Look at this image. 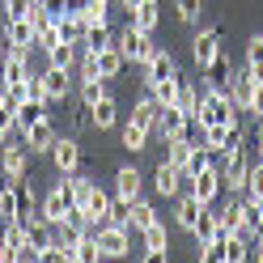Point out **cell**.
<instances>
[{
	"label": "cell",
	"mask_w": 263,
	"mask_h": 263,
	"mask_svg": "<svg viewBox=\"0 0 263 263\" xmlns=\"http://www.w3.org/2000/svg\"><path fill=\"white\" fill-rule=\"evenodd\" d=\"M89 9V0H64V17H81Z\"/></svg>",
	"instance_id": "cell-41"
},
{
	"label": "cell",
	"mask_w": 263,
	"mask_h": 263,
	"mask_svg": "<svg viewBox=\"0 0 263 263\" xmlns=\"http://www.w3.org/2000/svg\"><path fill=\"white\" fill-rule=\"evenodd\" d=\"M5 39H9V47L13 51H34V26H30V17H9V26H5Z\"/></svg>",
	"instance_id": "cell-13"
},
{
	"label": "cell",
	"mask_w": 263,
	"mask_h": 263,
	"mask_svg": "<svg viewBox=\"0 0 263 263\" xmlns=\"http://www.w3.org/2000/svg\"><path fill=\"white\" fill-rule=\"evenodd\" d=\"M39 81H43V98L47 102H64L68 89H72V72L68 68H51V64L39 72Z\"/></svg>",
	"instance_id": "cell-6"
},
{
	"label": "cell",
	"mask_w": 263,
	"mask_h": 263,
	"mask_svg": "<svg viewBox=\"0 0 263 263\" xmlns=\"http://www.w3.org/2000/svg\"><path fill=\"white\" fill-rule=\"evenodd\" d=\"M187 115L178 110V106H161L157 110V127H153V136H161V140H178V136H187Z\"/></svg>",
	"instance_id": "cell-9"
},
{
	"label": "cell",
	"mask_w": 263,
	"mask_h": 263,
	"mask_svg": "<svg viewBox=\"0 0 263 263\" xmlns=\"http://www.w3.org/2000/svg\"><path fill=\"white\" fill-rule=\"evenodd\" d=\"M68 212H72V191H68V178H64V183H55L51 191L43 195L39 217H43V221H51V225H60L64 217H68Z\"/></svg>",
	"instance_id": "cell-4"
},
{
	"label": "cell",
	"mask_w": 263,
	"mask_h": 263,
	"mask_svg": "<svg viewBox=\"0 0 263 263\" xmlns=\"http://www.w3.org/2000/svg\"><path fill=\"white\" fill-rule=\"evenodd\" d=\"M174 9H178V17H183L187 26L200 22V0H174Z\"/></svg>",
	"instance_id": "cell-37"
},
{
	"label": "cell",
	"mask_w": 263,
	"mask_h": 263,
	"mask_svg": "<svg viewBox=\"0 0 263 263\" xmlns=\"http://www.w3.org/2000/svg\"><path fill=\"white\" fill-rule=\"evenodd\" d=\"M149 93H153L157 106H174V98H178V72L174 77H161V81H149Z\"/></svg>",
	"instance_id": "cell-23"
},
{
	"label": "cell",
	"mask_w": 263,
	"mask_h": 263,
	"mask_svg": "<svg viewBox=\"0 0 263 263\" xmlns=\"http://www.w3.org/2000/svg\"><path fill=\"white\" fill-rule=\"evenodd\" d=\"M102 98H106V81L102 77H85V81H81V102H85V106L102 102Z\"/></svg>",
	"instance_id": "cell-33"
},
{
	"label": "cell",
	"mask_w": 263,
	"mask_h": 263,
	"mask_svg": "<svg viewBox=\"0 0 263 263\" xmlns=\"http://www.w3.org/2000/svg\"><path fill=\"white\" fill-rule=\"evenodd\" d=\"M246 195H251V200H263V161H259V166H251V178H246Z\"/></svg>",
	"instance_id": "cell-36"
},
{
	"label": "cell",
	"mask_w": 263,
	"mask_h": 263,
	"mask_svg": "<svg viewBox=\"0 0 263 263\" xmlns=\"http://www.w3.org/2000/svg\"><path fill=\"white\" fill-rule=\"evenodd\" d=\"M217 51H221V30L212 26V30H200L195 34V43H191V60H195V68H208L212 60H217Z\"/></svg>",
	"instance_id": "cell-8"
},
{
	"label": "cell",
	"mask_w": 263,
	"mask_h": 263,
	"mask_svg": "<svg viewBox=\"0 0 263 263\" xmlns=\"http://www.w3.org/2000/svg\"><path fill=\"white\" fill-rule=\"evenodd\" d=\"M195 119H200L204 127L238 123V106H234V98H229V89H221V85H204V89H200V110H195Z\"/></svg>",
	"instance_id": "cell-1"
},
{
	"label": "cell",
	"mask_w": 263,
	"mask_h": 263,
	"mask_svg": "<svg viewBox=\"0 0 263 263\" xmlns=\"http://www.w3.org/2000/svg\"><path fill=\"white\" fill-rule=\"evenodd\" d=\"M106 17H110V0H89V9L81 13L85 30H89V26H106Z\"/></svg>",
	"instance_id": "cell-34"
},
{
	"label": "cell",
	"mask_w": 263,
	"mask_h": 263,
	"mask_svg": "<svg viewBox=\"0 0 263 263\" xmlns=\"http://www.w3.org/2000/svg\"><path fill=\"white\" fill-rule=\"evenodd\" d=\"M246 110L263 119V81H255V89H251V106H246Z\"/></svg>",
	"instance_id": "cell-39"
},
{
	"label": "cell",
	"mask_w": 263,
	"mask_h": 263,
	"mask_svg": "<svg viewBox=\"0 0 263 263\" xmlns=\"http://www.w3.org/2000/svg\"><path fill=\"white\" fill-rule=\"evenodd\" d=\"M174 106L187 115V119H195V110H200V89L191 85V81H183L178 77V98H174Z\"/></svg>",
	"instance_id": "cell-25"
},
{
	"label": "cell",
	"mask_w": 263,
	"mask_h": 263,
	"mask_svg": "<svg viewBox=\"0 0 263 263\" xmlns=\"http://www.w3.org/2000/svg\"><path fill=\"white\" fill-rule=\"evenodd\" d=\"M47 119V102H39V98H30V102H22L17 110H13V123H17V132H26L30 123Z\"/></svg>",
	"instance_id": "cell-20"
},
{
	"label": "cell",
	"mask_w": 263,
	"mask_h": 263,
	"mask_svg": "<svg viewBox=\"0 0 263 263\" xmlns=\"http://www.w3.org/2000/svg\"><path fill=\"white\" fill-rule=\"evenodd\" d=\"M98 259H102V251H98V242H93V229H89V234H85V238H81V242L72 246V263H98Z\"/></svg>",
	"instance_id": "cell-31"
},
{
	"label": "cell",
	"mask_w": 263,
	"mask_h": 263,
	"mask_svg": "<svg viewBox=\"0 0 263 263\" xmlns=\"http://www.w3.org/2000/svg\"><path fill=\"white\" fill-rule=\"evenodd\" d=\"M51 161H55V170H60V174L81 170V144L68 140V136H55V144H51Z\"/></svg>",
	"instance_id": "cell-11"
},
{
	"label": "cell",
	"mask_w": 263,
	"mask_h": 263,
	"mask_svg": "<svg viewBox=\"0 0 263 263\" xmlns=\"http://www.w3.org/2000/svg\"><path fill=\"white\" fill-rule=\"evenodd\" d=\"M127 22L136 26V30H144V34H153L157 22H161V5H157V0H140V5L127 13Z\"/></svg>",
	"instance_id": "cell-17"
},
{
	"label": "cell",
	"mask_w": 263,
	"mask_h": 263,
	"mask_svg": "<svg viewBox=\"0 0 263 263\" xmlns=\"http://www.w3.org/2000/svg\"><path fill=\"white\" fill-rule=\"evenodd\" d=\"M153 191H157V195H166V200H174V195H178V170L161 161V166L153 170Z\"/></svg>",
	"instance_id": "cell-21"
},
{
	"label": "cell",
	"mask_w": 263,
	"mask_h": 263,
	"mask_svg": "<svg viewBox=\"0 0 263 263\" xmlns=\"http://www.w3.org/2000/svg\"><path fill=\"white\" fill-rule=\"evenodd\" d=\"M208 85H221V89H229V77H234V64H229V55H225V47L217 51V60L208 64Z\"/></svg>",
	"instance_id": "cell-22"
},
{
	"label": "cell",
	"mask_w": 263,
	"mask_h": 263,
	"mask_svg": "<svg viewBox=\"0 0 263 263\" xmlns=\"http://www.w3.org/2000/svg\"><path fill=\"white\" fill-rule=\"evenodd\" d=\"M60 39L72 43L81 51V47H85V22H81V17H60Z\"/></svg>",
	"instance_id": "cell-30"
},
{
	"label": "cell",
	"mask_w": 263,
	"mask_h": 263,
	"mask_svg": "<svg viewBox=\"0 0 263 263\" xmlns=\"http://www.w3.org/2000/svg\"><path fill=\"white\" fill-rule=\"evenodd\" d=\"M153 221H157V208H153L149 200H132V204L123 208V225H127V234H132V229L140 234V229H149Z\"/></svg>",
	"instance_id": "cell-15"
},
{
	"label": "cell",
	"mask_w": 263,
	"mask_h": 263,
	"mask_svg": "<svg viewBox=\"0 0 263 263\" xmlns=\"http://www.w3.org/2000/svg\"><path fill=\"white\" fill-rule=\"evenodd\" d=\"M26 77H30V55L9 47V55L0 60V85H13V81H26Z\"/></svg>",
	"instance_id": "cell-14"
},
{
	"label": "cell",
	"mask_w": 263,
	"mask_h": 263,
	"mask_svg": "<svg viewBox=\"0 0 263 263\" xmlns=\"http://www.w3.org/2000/svg\"><path fill=\"white\" fill-rule=\"evenodd\" d=\"M77 55H81V51H77L72 43H55L51 51H47V64H51V68H68V72H72V64H77Z\"/></svg>",
	"instance_id": "cell-28"
},
{
	"label": "cell",
	"mask_w": 263,
	"mask_h": 263,
	"mask_svg": "<svg viewBox=\"0 0 263 263\" xmlns=\"http://www.w3.org/2000/svg\"><path fill=\"white\" fill-rule=\"evenodd\" d=\"M0 221H17V191L9 178L0 183Z\"/></svg>",
	"instance_id": "cell-32"
},
{
	"label": "cell",
	"mask_w": 263,
	"mask_h": 263,
	"mask_svg": "<svg viewBox=\"0 0 263 263\" xmlns=\"http://www.w3.org/2000/svg\"><path fill=\"white\" fill-rule=\"evenodd\" d=\"M140 238H144V259H166L170 238H166V225L161 221H153L149 229H140Z\"/></svg>",
	"instance_id": "cell-16"
},
{
	"label": "cell",
	"mask_w": 263,
	"mask_h": 263,
	"mask_svg": "<svg viewBox=\"0 0 263 263\" xmlns=\"http://www.w3.org/2000/svg\"><path fill=\"white\" fill-rule=\"evenodd\" d=\"M157 110H161V106L153 102V93H144L140 102L132 106V123H140V127H149V132H153V127H157Z\"/></svg>",
	"instance_id": "cell-26"
},
{
	"label": "cell",
	"mask_w": 263,
	"mask_h": 263,
	"mask_svg": "<svg viewBox=\"0 0 263 263\" xmlns=\"http://www.w3.org/2000/svg\"><path fill=\"white\" fill-rule=\"evenodd\" d=\"M115 47H119V51H123V60H127V64H136V68H144V64H149V60L161 51V47L153 43V34L136 30L132 22L119 30V34H115Z\"/></svg>",
	"instance_id": "cell-2"
},
{
	"label": "cell",
	"mask_w": 263,
	"mask_h": 263,
	"mask_svg": "<svg viewBox=\"0 0 263 263\" xmlns=\"http://www.w3.org/2000/svg\"><path fill=\"white\" fill-rule=\"evenodd\" d=\"M200 212H204V204H200V200H195V195L187 191L183 200H178V208H174V221H178V229H187V234H191V229H195V221H200Z\"/></svg>",
	"instance_id": "cell-18"
},
{
	"label": "cell",
	"mask_w": 263,
	"mask_h": 263,
	"mask_svg": "<svg viewBox=\"0 0 263 263\" xmlns=\"http://www.w3.org/2000/svg\"><path fill=\"white\" fill-rule=\"evenodd\" d=\"M174 72H178V64H174L170 51H157L149 64H144V81H161V77H174Z\"/></svg>",
	"instance_id": "cell-24"
},
{
	"label": "cell",
	"mask_w": 263,
	"mask_h": 263,
	"mask_svg": "<svg viewBox=\"0 0 263 263\" xmlns=\"http://www.w3.org/2000/svg\"><path fill=\"white\" fill-rule=\"evenodd\" d=\"M119 5H123V9L132 13V9H136V5H140V0H119Z\"/></svg>",
	"instance_id": "cell-43"
},
{
	"label": "cell",
	"mask_w": 263,
	"mask_h": 263,
	"mask_svg": "<svg viewBox=\"0 0 263 263\" xmlns=\"http://www.w3.org/2000/svg\"><path fill=\"white\" fill-rule=\"evenodd\" d=\"M140 187H144V178H140V170L136 166H123L119 174H115V204H119V208H127L132 200H140Z\"/></svg>",
	"instance_id": "cell-7"
},
{
	"label": "cell",
	"mask_w": 263,
	"mask_h": 263,
	"mask_svg": "<svg viewBox=\"0 0 263 263\" xmlns=\"http://www.w3.org/2000/svg\"><path fill=\"white\" fill-rule=\"evenodd\" d=\"M39 9H43L51 22H60V17H64V0H39Z\"/></svg>",
	"instance_id": "cell-40"
},
{
	"label": "cell",
	"mask_w": 263,
	"mask_h": 263,
	"mask_svg": "<svg viewBox=\"0 0 263 263\" xmlns=\"http://www.w3.org/2000/svg\"><path fill=\"white\" fill-rule=\"evenodd\" d=\"M22 140H26L30 157H34V153H51V144H55V127H51V119H39V123H30V127L22 132Z\"/></svg>",
	"instance_id": "cell-10"
},
{
	"label": "cell",
	"mask_w": 263,
	"mask_h": 263,
	"mask_svg": "<svg viewBox=\"0 0 263 263\" xmlns=\"http://www.w3.org/2000/svg\"><path fill=\"white\" fill-rule=\"evenodd\" d=\"M89 123H93V127H102V132L119 123V106H115V98H110V93L102 98V102H93V106H89Z\"/></svg>",
	"instance_id": "cell-19"
},
{
	"label": "cell",
	"mask_w": 263,
	"mask_h": 263,
	"mask_svg": "<svg viewBox=\"0 0 263 263\" xmlns=\"http://www.w3.org/2000/svg\"><path fill=\"white\" fill-rule=\"evenodd\" d=\"M149 136H153L149 127H140V123H132V119L123 123V149H127V153H140L144 144H149Z\"/></svg>",
	"instance_id": "cell-27"
},
{
	"label": "cell",
	"mask_w": 263,
	"mask_h": 263,
	"mask_svg": "<svg viewBox=\"0 0 263 263\" xmlns=\"http://www.w3.org/2000/svg\"><path fill=\"white\" fill-rule=\"evenodd\" d=\"M5 55H9V39L0 34V60H5Z\"/></svg>",
	"instance_id": "cell-42"
},
{
	"label": "cell",
	"mask_w": 263,
	"mask_h": 263,
	"mask_svg": "<svg viewBox=\"0 0 263 263\" xmlns=\"http://www.w3.org/2000/svg\"><path fill=\"white\" fill-rule=\"evenodd\" d=\"M5 102L17 110L22 102H30V89H26V81H13V85H5Z\"/></svg>",
	"instance_id": "cell-35"
},
{
	"label": "cell",
	"mask_w": 263,
	"mask_h": 263,
	"mask_svg": "<svg viewBox=\"0 0 263 263\" xmlns=\"http://www.w3.org/2000/svg\"><path fill=\"white\" fill-rule=\"evenodd\" d=\"M191 195L200 204H217V195H221V170L217 166H208V170H200L191 178Z\"/></svg>",
	"instance_id": "cell-12"
},
{
	"label": "cell",
	"mask_w": 263,
	"mask_h": 263,
	"mask_svg": "<svg viewBox=\"0 0 263 263\" xmlns=\"http://www.w3.org/2000/svg\"><path fill=\"white\" fill-rule=\"evenodd\" d=\"M0 5H5V17H26L34 0H0Z\"/></svg>",
	"instance_id": "cell-38"
},
{
	"label": "cell",
	"mask_w": 263,
	"mask_h": 263,
	"mask_svg": "<svg viewBox=\"0 0 263 263\" xmlns=\"http://www.w3.org/2000/svg\"><path fill=\"white\" fill-rule=\"evenodd\" d=\"M106 47H115L110 26H89V30H85V47H81V51H106Z\"/></svg>",
	"instance_id": "cell-29"
},
{
	"label": "cell",
	"mask_w": 263,
	"mask_h": 263,
	"mask_svg": "<svg viewBox=\"0 0 263 263\" xmlns=\"http://www.w3.org/2000/svg\"><path fill=\"white\" fill-rule=\"evenodd\" d=\"M93 242L102 259H123L132 255V242H127V225L123 221H106V225H93Z\"/></svg>",
	"instance_id": "cell-3"
},
{
	"label": "cell",
	"mask_w": 263,
	"mask_h": 263,
	"mask_svg": "<svg viewBox=\"0 0 263 263\" xmlns=\"http://www.w3.org/2000/svg\"><path fill=\"white\" fill-rule=\"evenodd\" d=\"M0 93H5V85H0Z\"/></svg>",
	"instance_id": "cell-44"
},
{
	"label": "cell",
	"mask_w": 263,
	"mask_h": 263,
	"mask_svg": "<svg viewBox=\"0 0 263 263\" xmlns=\"http://www.w3.org/2000/svg\"><path fill=\"white\" fill-rule=\"evenodd\" d=\"M26 166H30V149L26 140L22 144H0V178H9V183H17V178H26Z\"/></svg>",
	"instance_id": "cell-5"
}]
</instances>
